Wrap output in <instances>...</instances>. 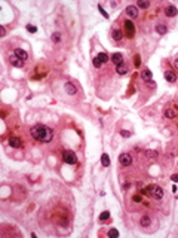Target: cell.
Masks as SVG:
<instances>
[{
	"label": "cell",
	"mask_w": 178,
	"mask_h": 238,
	"mask_svg": "<svg viewBox=\"0 0 178 238\" xmlns=\"http://www.w3.org/2000/svg\"><path fill=\"white\" fill-rule=\"evenodd\" d=\"M150 191H151V195H153L156 199H160L163 197V189L160 186H150Z\"/></svg>",
	"instance_id": "5"
},
{
	"label": "cell",
	"mask_w": 178,
	"mask_h": 238,
	"mask_svg": "<svg viewBox=\"0 0 178 238\" xmlns=\"http://www.w3.org/2000/svg\"><path fill=\"white\" fill-rule=\"evenodd\" d=\"M109 217H110L109 211H102V213L100 214V220H105V219H109Z\"/></svg>",
	"instance_id": "27"
},
{
	"label": "cell",
	"mask_w": 178,
	"mask_h": 238,
	"mask_svg": "<svg viewBox=\"0 0 178 238\" xmlns=\"http://www.w3.org/2000/svg\"><path fill=\"white\" fill-rule=\"evenodd\" d=\"M141 79L144 82H147V83L153 82V81H151V72H150L148 68H146V70H142V72H141Z\"/></svg>",
	"instance_id": "10"
},
{
	"label": "cell",
	"mask_w": 178,
	"mask_h": 238,
	"mask_svg": "<svg viewBox=\"0 0 178 238\" xmlns=\"http://www.w3.org/2000/svg\"><path fill=\"white\" fill-rule=\"evenodd\" d=\"M64 90H65V92H67L68 95H74V94L77 92L76 85H74V83H71V82H67V83L64 85Z\"/></svg>",
	"instance_id": "6"
},
{
	"label": "cell",
	"mask_w": 178,
	"mask_h": 238,
	"mask_svg": "<svg viewBox=\"0 0 178 238\" xmlns=\"http://www.w3.org/2000/svg\"><path fill=\"white\" fill-rule=\"evenodd\" d=\"M120 134H122V137H125V138L131 137V133H129V131H126V130H122V131H120Z\"/></svg>",
	"instance_id": "29"
},
{
	"label": "cell",
	"mask_w": 178,
	"mask_h": 238,
	"mask_svg": "<svg viewBox=\"0 0 178 238\" xmlns=\"http://www.w3.org/2000/svg\"><path fill=\"white\" fill-rule=\"evenodd\" d=\"M150 223H151V220H150L148 216H142L141 220H140V225L141 226H150Z\"/></svg>",
	"instance_id": "19"
},
{
	"label": "cell",
	"mask_w": 178,
	"mask_h": 238,
	"mask_svg": "<svg viewBox=\"0 0 178 238\" xmlns=\"http://www.w3.org/2000/svg\"><path fill=\"white\" fill-rule=\"evenodd\" d=\"M30 134H31V137L34 140H37V142H40V143H49L51 140L53 138V131L49 127L42 125V124H37V125L31 127Z\"/></svg>",
	"instance_id": "1"
},
{
	"label": "cell",
	"mask_w": 178,
	"mask_h": 238,
	"mask_svg": "<svg viewBox=\"0 0 178 238\" xmlns=\"http://www.w3.org/2000/svg\"><path fill=\"white\" fill-rule=\"evenodd\" d=\"M92 64H94V66H95L96 68H100V67L102 66V63H101V61H100V60H98V57H95V58H94V61H92Z\"/></svg>",
	"instance_id": "25"
},
{
	"label": "cell",
	"mask_w": 178,
	"mask_h": 238,
	"mask_svg": "<svg viewBox=\"0 0 178 238\" xmlns=\"http://www.w3.org/2000/svg\"><path fill=\"white\" fill-rule=\"evenodd\" d=\"M96 57H98V60H100L102 64H104V63H107V61L110 60V58H109V55H107V52H100V54H98Z\"/></svg>",
	"instance_id": "18"
},
{
	"label": "cell",
	"mask_w": 178,
	"mask_h": 238,
	"mask_svg": "<svg viewBox=\"0 0 178 238\" xmlns=\"http://www.w3.org/2000/svg\"><path fill=\"white\" fill-rule=\"evenodd\" d=\"M165 14H166V16H175L177 14H178V9L175 6H166V9H165Z\"/></svg>",
	"instance_id": "13"
},
{
	"label": "cell",
	"mask_w": 178,
	"mask_h": 238,
	"mask_svg": "<svg viewBox=\"0 0 178 238\" xmlns=\"http://www.w3.org/2000/svg\"><path fill=\"white\" fill-rule=\"evenodd\" d=\"M62 159H64V162H67L70 165L77 164V156H76L74 152H71V151H65L64 153H62Z\"/></svg>",
	"instance_id": "2"
},
{
	"label": "cell",
	"mask_w": 178,
	"mask_h": 238,
	"mask_svg": "<svg viewBox=\"0 0 178 238\" xmlns=\"http://www.w3.org/2000/svg\"><path fill=\"white\" fill-rule=\"evenodd\" d=\"M156 31H157L159 34H166L168 27H166L165 24H157V25H156Z\"/></svg>",
	"instance_id": "16"
},
{
	"label": "cell",
	"mask_w": 178,
	"mask_h": 238,
	"mask_svg": "<svg viewBox=\"0 0 178 238\" xmlns=\"http://www.w3.org/2000/svg\"><path fill=\"white\" fill-rule=\"evenodd\" d=\"M27 31H30V33H36V31H37V27H34V25H27Z\"/></svg>",
	"instance_id": "28"
},
{
	"label": "cell",
	"mask_w": 178,
	"mask_h": 238,
	"mask_svg": "<svg viewBox=\"0 0 178 238\" xmlns=\"http://www.w3.org/2000/svg\"><path fill=\"white\" fill-rule=\"evenodd\" d=\"M137 5H138V7H141V9H147V7L150 6V3L147 2V0H140Z\"/></svg>",
	"instance_id": "21"
},
{
	"label": "cell",
	"mask_w": 178,
	"mask_h": 238,
	"mask_svg": "<svg viewBox=\"0 0 178 238\" xmlns=\"http://www.w3.org/2000/svg\"><path fill=\"white\" fill-rule=\"evenodd\" d=\"M0 34H2V37H3V36H6V28L3 27V25L0 27Z\"/></svg>",
	"instance_id": "32"
},
{
	"label": "cell",
	"mask_w": 178,
	"mask_h": 238,
	"mask_svg": "<svg viewBox=\"0 0 178 238\" xmlns=\"http://www.w3.org/2000/svg\"><path fill=\"white\" fill-rule=\"evenodd\" d=\"M21 138L20 137H11L9 138V146L11 147H15V149H18V147H21Z\"/></svg>",
	"instance_id": "9"
},
{
	"label": "cell",
	"mask_w": 178,
	"mask_h": 238,
	"mask_svg": "<svg viewBox=\"0 0 178 238\" xmlns=\"http://www.w3.org/2000/svg\"><path fill=\"white\" fill-rule=\"evenodd\" d=\"M172 182H178V174H172Z\"/></svg>",
	"instance_id": "33"
},
{
	"label": "cell",
	"mask_w": 178,
	"mask_h": 238,
	"mask_svg": "<svg viewBox=\"0 0 178 238\" xmlns=\"http://www.w3.org/2000/svg\"><path fill=\"white\" fill-rule=\"evenodd\" d=\"M15 55L20 60H22V61H25L27 58H28V54H27L25 51H22V49H15Z\"/></svg>",
	"instance_id": "14"
},
{
	"label": "cell",
	"mask_w": 178,
	"mask_h": 238,
	"mask_svg": "<svg viewBox=\"0 0 178 238\" xmlns=\"http://www.w3.org/2000/svg\"><path fill=\"white\" fill-rule=\"evenodd\" d=\"M116 72H117V75H126L128 68H126V66L120 64V66H116Z\"/></svg>",
	"instance_id": "20"
},
{
	"label": "cell",
	"mask_w": 178,
	"mask_h": 238,
	"mask_svg": "<svg viewBox=\"0 0 178 238\" xmlns=\"http://www.w3.org/2000/svg\"><path fill=\"white\" fill-rule=\"evenodd\" d=\"M119 162H120V165H123V167H128V165L132 164V156H131L129 153H122V155L119 156Z\"/></svg>",
	"instance_id": "3"
},
{
	"label": "cell",
	"mask_w": 178,
	"mask_h": 238,
	"mask_svg": "<svg viewBox=\"0 0 178 238\" xmlns=\"http://www.w3.org/2000/svg\"><path fill=\"white\" fill-rule=\"evenodd\" d=\"M101 164H102V167H109L110 165V158H109V155H107V153H102L101 155Z\"/></svg>",
	"instance_id": "17"
},
{
	"label": "cell",
	"mask_w": 178,
	"mask_h": 238,
	"mask_svg": "<svg viewBox=\"0 0 178 238\" xmlns=\"http://www.w3.org/2000/svg\"><path fill=\"white\" fill-rule=\"evenodd\" d=\"M174 66H175V67H178V57H177V58H175V61H174Z\"/></svg>",
	"instance_id": "35"
},
{
	"label": "cell",
	"mask_w": 178,
	"mask_h": 238,
	"mask_svg": "<svg viewBox=\"0 0 178 238\" xmlns=\"http://www.w3.org/2000/svg\"><path fill=\"white\" fill-rule=\"evenodd\" d=\"M111 61L116 66H120V64H123V55L119 54V52H116V54L111 55Z\"/></svg>",
	"instance_id": "11"
},
{
	"label": "cell",
	"mask_w": 178,
	"mask_h": 238,
	"mask_svg": "<svg viewBox=\"0 0 178 238\" xmlns=\"http://www.w3.org/2000/svg\"><path fill=\"white\" fill-rule=\"evenodd\" d=\"M107 235H109V237H119V231H117V229H110Z\"/></svg>",
	"instance_id": "26"
},
{
	"label": "cell",
	"mask_w": 178,
	"mask_h": 238,
	"mask_svg": "<svg viewBox=\"0 0 178 238\" xmlns=\"http://www.w3.org/2000/svg\"><path fill=\"white\" fill-rule=\"evenodd\" d=\"M165 116H166V118H171V119H174V118L177 116V113H175L174 110H171V109H168V110H165Z\"/></svg>",
	"instance_id": "22"
},
{
	"label": "cell",
	"mask_w": 178,
	"mask_h": 238,
	"mask_svg": "<svg viewBox=\"0 0 178 238\" xmlns=\"http://www.w3.org/2000/svg\"><path fill=\"white\" fill-rule=\"evenodd\" d=\"M24 63L25 61H22V60H20L15 54H13V57H11V64L13 66V67H22L24 66Z\"/></svg>",
	"instance_id": "12"
},
{
	"label": "cell",
	"mask_w": 178,
	"mask_h": 238,
	"mask_svg": "<svg viewBox=\"0 0 178 238\" xmlns=\"http://www.w3.org/2000/svg\"><path fill=\"white\" fill-rule=\"evenodd\" d=\"M98 9H100V12L102 14V16H105V18H109V14H107V12L102 9V6H101V5H98Z\"/></svg>",
	"instance_id": "30"
},
{
	"label": "cell",
	"mask_w": 178,
	"mask_h": 238,
	"mask_svg": "<svg viewBox=\"0 0 178 238\" xmlns=\"http://www.w3.org/2000/svg\"><path fill=\"white\" fill-rule=\"evenodd\" d=\"M146 153H147V156L150 158V159H156V158H157V152L156 151H146Z\"/></svg>",
	"instance_id": "23"
},
{
	"label": "cell",
	"mask_w": 178,
	"mask_h": 238,
	"mask_svg": "<svg viewBox=\"0 0 178 238\" xmlns=\"http://www.w3.org/2000/svg\"><path fill=\"white\" fill-rule=\"evenodd\" d=\"M165 79L168 82H171V83H174L175 81H177V75H175V72H172V70H166L165 72Z\"/></svg>",
	"instance_id": "8"
},
{
	"label": "cell",
	"mask_w": 178,
	"mask_h": 238,
	"mask_svg": "<svg viewBox=\"0 0 178 238\" xmlns=\"http://www.w3.org/2000/svg\"><path fill=\"white\" fill-rule=\"evenodd\" d=\"M111 36H113V39H114L116 42H120L122 37H123V33H122L120 30H114V31L111 33Z\"/></svg>",
	"instance_id": "15"
},
{
	"label": "cell",
	"mask_w": 178,
	"mask_h": 238,
	"mask_svg": "<svg viewBox=\"0 0 178 238\" xmlns=\"http://www.w3.org/2000/svg\"><path fill=\"white\" fill-rule=\"evenodd\" d=\"M125 28H126L128 37H134V34H135V25H134V22L131 20L125 21Z\"/></svg>",
	"instance_id": "4"
},
{
	"label": "cell",
	"mask_w": 178,
	"mask_h": 238,
	"mask_svg": "<svg viewBox=\"0 0 178 238\" xmlns=\"http://www.w3.org/2000/svg\"><path fill=\"white\" fill-rule=\"evenodd\" d=\"M126 14H128V16H131V18H137V16H138V9L134 5H129L126 7Z\"/></svg>",
	"instance_id": "7"
},
{
	"label": "cell",
	"mask_w": 178,
	"mask_h": 238,
	"mask_svg": "<svg viewBox=\"0 0 178 238\" xmlns=\"http://www.w3.org/2000/svg\"><path fill=\"white\" fill-rule=\"evenodd\" d=\"M134 64H135V67H140V64H141V61H140V55H135V61H134Z\"/></svg>",
	"instance_id": "31"
},
{
	"label": "cell",
	"mask_w": 178,
	"mask_h": 238,
	"mask_svg": "<svg viewBox=\"0 0 178 238\" xmlns=\"http://www.w3.org/2000/svg\"><path fill=\"white\" fill-rule=\"evenodd\" d=\"M52 42L53 43H59L61 42V34L59 33H53L52 34Z\"/></svg>",
	"instance_id": "24"
},
{
	"label": "cell",
	"mask_w": 178,
	"mask_h": 238,
	"mask_svg": "<svg viewBox=\"0 0 178 238\" xmlns=\"http://www.w3.org/2000/svg\"><path fill=\"white\" fill-rule=\"evenodd\" d=\"M134 201H135V202H141V197L135 195V197H134Z\"/></svg>",
	"instance_id": "34"
}]
</instances>
